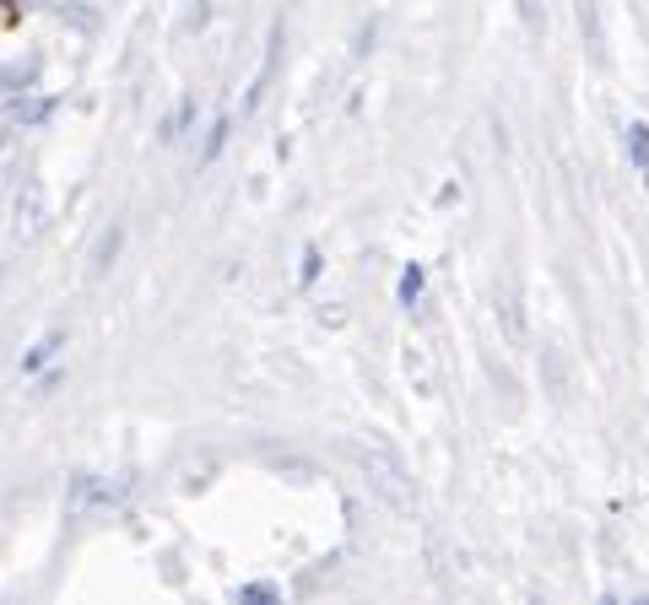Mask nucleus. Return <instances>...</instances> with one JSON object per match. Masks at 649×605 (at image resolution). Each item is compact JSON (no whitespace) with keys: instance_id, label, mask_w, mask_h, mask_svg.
Returning <instances> with one entry per match:
<instances>
[{"instance_id":"f257e3e1","label":"nucleus","mask_w":649,"mask_h":605,"mask_svg":"<svg viewBox=\"0 0 649 605\" xmlns=\"http://www.w3.org/2000/svg\"><path fill=\"white\" fill-rule=\"evenodd\" d=\"M628 157H633V168L649 179V125H628Z\"/></svg>"},{"instance_id":"7ed1b4c3","label":"nucleus","mask_w":649,"mask_h":605,"mask_svg":"<svg viewBox=\"0 0 649 605\" xmlns=\"http://www.w3.org/2000/svg\"><path fill=\"white\" fill-rule=\"evenodd\" d=\"M417 287H422V271H406L401 276V298H417Z\"/></svg>"},{"instance_id":"f03ea898","label":"nucleus","mask_w":649,"mask_h":605,"mask_svg":"<svg viewBox=\"0 0 649 605\" xmlns=\"http://www.w3.org/2000/svg\"><path fill=\"white\" fill-rule=\"evenodd\" d=\"M55 346H60V335H49V341H44V346H38V352L28 357V368H38V362H49V357H55Z\"/></svg>"}]
</instances>
